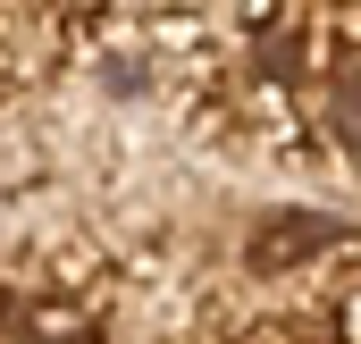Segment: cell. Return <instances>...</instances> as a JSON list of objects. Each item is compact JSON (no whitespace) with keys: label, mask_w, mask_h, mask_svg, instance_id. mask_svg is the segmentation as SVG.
Wrapping results in <instances>:
<instances>
[{"label":"cell","mask_w":361,"mask_h":344,"mask_svg":"<svg viewBox=\"0 0 361 344\" xmlns=\"http://www.w3.org/2000/svg\"><path fill=\"white\" fill-rule=\"evenodd\" d=\"M328 311H336V319H328V336H336V344H361V269L336 285V302H328Z\"/></svg>","instance_id":"6da1fadb"}]
</instances>
